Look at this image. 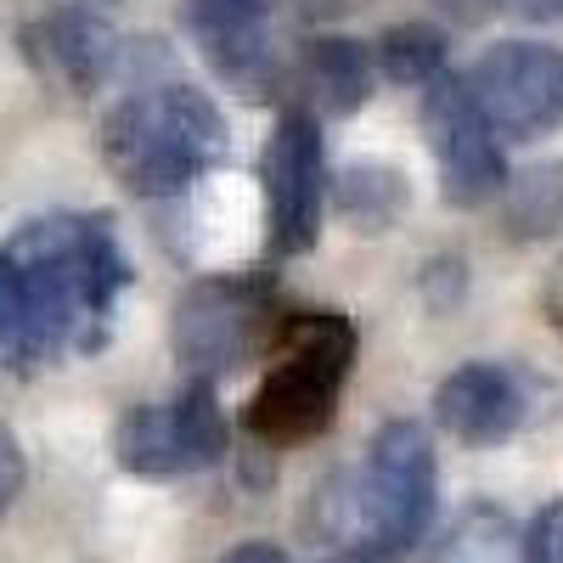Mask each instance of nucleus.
<instances>
[{
  "label": "nucleus",
  "instance_id": "obj_2",
  "mask_svg": "<svg viewBox=\"0 0 563 563\" xmlns=\"http://www.w3.org/2000/svg\"><path fill=\"white\" fill-rule=\"evenodd\" d=\"M225 153L231 124L192 85H147L102 119V158L135 198H175Z\"/></svg>",
  "mask_w": 563,
  "mask_h": 563
},
{
  "label": "nucleus",
  "instance_id": "obj_11",
  "mask_svg": "<svg viewBox=\"0 0 563 563\" xmlns=\"http://www.w3.org/2000/svg\"><path fill=\"white\" fill-rule=\"evenodd\" d=\"M434 417L462 445H501L530 417V378L501 361H467L434 389Z\"/></svg>",
  "mask_w": 563,
  "mask_h": 563
},
{
  "label": "nucleus",
  "instance_id": "obj_10",
  "mask_svg": "<svg viewBox=\"0 0 563 563\" xmlns=\"http://www.w3.org/2000/svg\"><path fill=\"white\" fill-rule=\"evenodd\" d=\"M186 23H192L209 68L231 90L271 97L282 74L276 40H271V0H186Z\"/></svg>",
  "mask_w": 563,
  "mask_h": 563
},
{
  "label": "nucleus",
  "instance_id": "obj_20",
  "mask_svg": "<svg viewBox=\"0 0 563 563\" xmlns=\"http://www.w3.org/2000/svg\"><path fill=\"white\" fill-rule=\"evenodd\" d=\"M541 310H547V321L563 333V254L552 260V271H547V282H541Z\"/></svg>",
  "mask_w": 563,
  "mask_h": 563
},
{
  "label": "nucleus",
  "instance_id": "obj_9",
  "mask_svg": "<svg viewBox=\"0 0 563 563\" xmlns=\"http://www.w3.org/2000/svg\"><path fill=\"white\" fill-rule=\"evenodd\" d=\"M422 135H429V153L440 164L451 203L474 209L507 186L501 135L485 124V113L474 108V97H467V85L456 74H440L422 90Z\"/></svg>",
  "mask_w": 563,
  "mask_h": 563
},
{
  "label": "nucleus",
  "instance_id": "obj_3",
  "mask_svg": "<svg viewBox=\"0 0 563 563\" xmlns=\"http://www.w3.org/2000/svg\"><path fill=\"white\" fill-rule=\"evenodd\" d=\"M355 366V327L339 310H294L276 327V361L254 389L243 422L260 445L316 440L339 411L344 378Z\"/></svg>",
  "mask_w": 563,
  "mask_h": 563
},
{
  "label": "nucleus",
  "instance_id": "obj_13",
  "mask_svg": "<svg viewBox=\"0 0 563 563\" xmlns=\"http://www.w3.org/2000/svg\"><path fill=\"white\" fill-rule=\"evenodd\" d=\"M372 74L378 63L361 40H310L299 52V85L316 113H355L372 90Z\"/></svg>",
  "mask_w": 563,
  "mask_h": 563
},
{
  "label": "nucleus",
  "instance_id": "obj_12",
  "mask_svg": "<svg viewBox=\"0 0 563 563\" xmlns=\"http://www.w3.org/2000/svg\"><path fill=\"white\" fill-rule=\"evenodd\" d=\"M23 52L52 79H63L68 90H97L119 63V40L90 12H57L23 34Z\"/></svg>",
  "mask_w": 563,
  "mask_h": 563
},
{
  "label": "nucleus",
  "instance_id": "obj_4",
  "mask_svg": "<svg viewBox=\"0 0 563 563\" xmlns=\"http://www.w3.org/2000/svg\"><path fill=\"white\" fill-rule=\"evenodd\" d=\"M434 496H440V467H434L429 429L411 417H389L384 429L372 434L366 474L355 485L361 536L389 558L411 552L434 525Z\"/></svg>",
  "mask_w": 563,
  "mask_h": 563
},
{
  "label": "nucleus",
  "instance_id": "obj_19",
  "mask_svg": "<svg viewBox=\"0 0 563 563\" xmlns=\"http://www.w3.org/2000/svg\"><path fill=\"white\" fill-rule=\"evenodd\" d=\"M23 474H29V462H23V445L12 429H0V519H7V507L18 501L23 490Z\"/></svg>",
  "mask_w": 563,
  "mask_h": 563
},
{
  "label": "nucleus",
  "instance_id": "obj_14",
  "mask_svg": "<svg viewBox=\"0 0 563 563\" xmlns=\"http://www.w3.org/2000/svg\"><path fill=\"white\" fill-rule=\"evenodd\" d=\"M333 203L339 214L361 231V238H378V231H389L406 203H411V186L395 164H378V158H355L333 175Z\"/></svg>",
  "mask_w": 563,
  "mask_h": 563
},
{
  "label": "nucleus",
  "instance_id": "obj_6",
  "mask_svg": "<svg viewBox=\"0 0 563 563\" xmlns=\"http://www.w3.org/2000/svg\"><path fill=\"white\" fill-rule=\"evenodd\" d=\"M467 97L496 135L536 141L563 124V52L536 40H501L467 68Z\"/></svg>",
  "mask_w": 563,
  "mask_h": 563
},
{
  "label": "nucleus",
  "instance_id": "obj_15",
  "mask_svg": "<svg viewBox=\"0 0 563 563\" xmlns=\"http://www.w3.org/2000/svg\"><path fill=\"white\" fill-rule=\"evenodd\" d=\"M429 563H525V530L512 525L501 507L474 501L445 525Z\"/></svg>",
  "mask_w": 563,
  "mask_h": 563
},
{
  "label": "nucleus",
  "instance_id": "obj_23",
  "mask_svg": "<svg viewBox=\"0 0 563 563\" xmlns=\"http://www.w3.org/2000/svg\"><path fill=\"white\" fill-rule=\"evenodd\" d=\"M350 0H299V12L305 18H333V12H344Z\"/></svg>",
  "mask_w": 563,
  "mask_h": 563
},
{
  "label": "nucleus",
  "instance_id": "obj_16",
  "mask_svg": "<svg viewBox=\"0 0 563 563\" xmlns=\"http://www.w3.org/2000/svg\"><path fill=\"white\" fill-rule=\"evenodd\" d=\"M501 192L512 238H552L563 225V164H530L525 175H507Z\"/></svg>",
  "mask_w": 563,
  "mask_h": 563
},
{
  "label": "nucleus",
  "instance_id": "obj_22",
  "mask_svg": "<svg viewBox=\"0 0 563 563\" xmlns=\"http://www.w3.org/2000/svg\"><path fill=\"white\" fill-rule=\"evenodd\" d=\"M507 12H519L525 23H552V18H563V0H501Z\"/></svg>",
  "mask_w": 563,
  "mask_h": 563
},
{
  "label": "nucleus",
  "instance_id": "obj_18",
  "mask_svg": "<svg viewBox=\"0 0 563 563\" xmlns=\"http://www.w3.org/2000/svg\"><path fill=\"white\" fill-rule=\"evenodd\" d=\"M525 563H563V496L547 501L525 530Z\"/></svg>",
  "mask_w": 563,
  "mask_h": 563
},
{
  "label": "nucleus",
  "instance_id": "obj_5",
  "mask_svg": "<svg viewBox=\"0 0 563 563\" xmlns=\"http://www.w3.org/2000/svg\"><path fill=\"white\" fill-rule=\"evenodd\" d=\"M225 411L214 400V384L192 378L169 406H130L113 429V456L141 479H175L198 474L225 456Z\"/></svg>",
  "mask_w": 563,
  "mask_h": 563
},
{
  "label": "nucleus",
  "instance_id": "obj_24",
  "mask_svg": "<svg viewBox=\"0 0 563 563\" xmlns=\"http://www.w3.org/2000/svg\"><path fill=\"white\" fill-rule=\"evenodd\" d=\"M321 563H378L372 552H355V547H344V552H333V558H321Z\"/></svg>",
  "mask_w": 563,
  "mask_h": 563
},
{
  "label": "nucleus",
  "instance_id": "obj_17",
  "mask_svg": "<svg viewBox=\"0 0 563 563\" xmlns=\"http://www.w3.org/2000/svg\"><path fill=\"white\" fill-rule=\"evenodd\" d=\"M378 74L395 85H434L445 74V34L434 23H395L378 40Z\"/></svg>",
  "mask_w": 563,
  "mask_h": 563
},
{
  "label": "nucleus",
  "instance_id": "obj_8",
  "mask_svg": "<svg viewBox=\"0 0 563 563\" xmlns=\"http://www.w3.org/2000/svg\"><path fill=\"white\" fill-rule=\"evenodd\" d=\"M265 225H271V254L294 260L310 254L321 238V192H327V164H321V124L316 113L294 108L282 113L265 147Z\"/></svg>",
  "mask_w": 563,
  "mask_h": 563
},
{
  "label": "nucleus",
  "instance_id": "obj_7",
  "mask_svg": "<svg viewBox=\"0 0 563 563\" xmlns=\"http://www.w3.org/2000/svg\"><path fill=\"white\" fill-rule=\"evenodd\" d=\"M265 333V282L254 276H203L175 305V361L198 378H220L249 361Z\"/></svg>",
  "mask_w": 563,
  "mask_h": 563
},
{
  "label": "nucleus",
  "instance_id": "obj_1",
  "mask_svg": "<svg viewBox=\"0 0 563 563\" xmlns=\"http://www.w3.org/2000/svg\"><path fill=\"white\" fill-rule=\"evenodd\" d=\"M130 260L108 214H45L0 249V361L23 372L102 350Z\"/></svg>",
  "mask_w": 563,
  "mask_h": 563
},
{
  "label": "nucleus",
  "instance_id": "obj_21",
  "mask_svg": "<svg viewBox=\"0 0 563 563\" xmlns=\"http://www.w3.org/2000/svg\"><path fill=\"white\" fill-rule=\"evenodd\" d=\"M220 563H294L282 547H271V541H243V547H231Z\"/></svg>",
  "mask_w": 563,
  "mask_h": 563
}]
</instances>
